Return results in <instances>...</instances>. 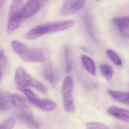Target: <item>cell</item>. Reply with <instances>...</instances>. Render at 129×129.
Here are the masks:
<instances>
[{
  "label": "cell",
  "instance_id": "44dd1931",
  "mask_svg": "<svg viewBox=\"0 0 129 129\" xmlns=\"http://www.w3.org/2000/svg\"><path fill=\"white\" fill-rule=\"evenodd\" d=\"M0 64H1V74H3L2 72L3 69L6 67L7 63V59L5 54L4 50H1V59H0Z\"/></svg>",
  "mask_w": 129,
  "mask_h": 129
},
{
  "label": "cell",
  "instance_id": "52a82bcc",
  "mask_svg": "<svg viewBox=\"0 0 129 129\" xmlns=\"http://www.w3.org/2000/svg\"><path fill=\"white\" fill-rule=\"evenodd\" d=\"M87 0H69L61 8L60 14L61 16L71 15L78 12L83 7Z\"/></svg>",
  "mask_w": 129,
  "mask_h": 129
},
{
  "label": "cell",
  "instance_id": "ffe728a7",
  "mask_svg": "<svg viewBox=\"0 0 129 129\" xmlns=\"http://www.w3.org/2000/svg\"><path fill=\"white\" fill-rule=\"evenodd\" d=\"M15 119L14 117H11L1 124L0 129H11L15 125Z\"/></svg>",
  "mask_w": 129,
  "mask_h": 129
},
{
  "label": "cell",
  "instance_id": "ba28073f",
  "mask_svg": "<svg viewBox=\"0 0 129 129\" xmlns=\"http://www.w3.org/2000/svg\"><path fill=\"white\" fill-rule=\"evenodd\" d=\"M30 102L33 104L45 111H53L57 108V104L52 100L47 98L41 99L36 95L30 101Z\"/></svg>",
  "mask_w": 129,
  "mask_h": 129
},
{
  "label": "cell",
  "instance_id": "8992f818",
  "mask_svg": "<svg viewBox=\"0 0 129 129\" xmlns=\"http://www.w3.org/2000/svg\"><path fill=\"white\" fill-rule=\"evenodd\" d=\"M11 101L13 106L18 110L20 114L26 116L33 117L32 110L22 96L19 94H13Z\"/></svg>",
  "mask_w": 129,
  "mask_h": 129
},
{
  "label": "cell",
  "instance_id": "7a4b0ae2",
  "mask_svg": "<svg viewBox=\"0 0 129 129\" xmlns=\"http://www.w3.org/2000/svg\"><path fill=\"white\" fill-rule=\"evenodd\" d=\"M13 50L23 61L30 62H42L45 57L41 50L35 48H29L25 44L17 41L11 43Z\"/></svg>",
  "mask_w": 129,
  "mask_h": 129
},
{
  "label": "cell",
  "instance_id": "8fae6325",
  "mask_svg": "<svg viewBox=\"0 0 129 129\" xmlns=\"http://www.w3.org/2000/svg\"><path fill=\"white\" fill-rule=\"evenodd\" d=\"M12 95L10 93L1 90L0 92V107L3 110H10L13 106L11 101Z\"/></svg>",
  "mask_w": 129,
  "mask_h": 129
},
{
  "label": "cell",
  "instance_id": "4fadbf2b",
  "mask_svg": "<svg viewBox=\"0 0 129 129\" xmlns=\"http://www.w3.org/2000/svg\"><path fill=\"white\" fill-rule=\"evenodd\" d=\"M81 59L86 71L92 76H95L96 68L93 60L91 58L85 55L82 56Z\"/></svg>",
  "mask_w": 129,
  "mask_h": 129
},
{
  "label": "cell",
  "instance_id": "30bf717a",
  "mask_svg": "<svg viewBox=\"0 0 129 129\" xmlns=\"http://www.w3.org/2000/svg\"><path fill=\"white\" fill-rule=\"evenodd\" d=\"M108 93L111 98L116 101L129 105V92L109 89Z\"/></svg>",
  "mask_w": 129,
  "mask_h": 129
},
{
  "label": "cell",
  "instance_id": "cb8c5ba5",
  "mask_svg": "<svg viewBox=\"0 0 129 129\" xmlns=\"http://www.w3.org/2000/svg\"><path fill=\"white\" fill-rule=\"evenodd\" d=\"M82 48L84 52H86L89 54H91V55L94 54V52H93V50L87 47H83Z\"/></svg>",
  "mask_w": 129,
  "mask_h": 129
},
{
  "label": "cell",
  "instance_id": "9c48e42d",
  "mask_svg": "<svg viewBox=\"0 0 129 129\" xmlns=\"http://www.w3.org/2000/svg\"><path fill=\"white\" fill-rule=\"evenodd\" d=\"M110 115L124 122L129 123V110L115 106L110 107L108 110Z\"/></svg>",
  "mask_w": 129,
  "mask_h": 129
},
{
  "label": "cell",
  "instance_id": "7402d4cb",
  "mask_svg": "<svg viewBox=\"0 0 129 129\" xmlns=\"http://www.w3.org/2000/svg\"><path fill=\"white\" fill-rule=\"evenodd\" d=\"M65 53L66 62V71L67 73H69L71 71L72 69V64L70 58L69 49L67 48L65 49Z\"/></svg>",
  "mask_w": 129,
  "mask_h": 129
},
{
  "label": "cell",
  "instance_id": "3957f363",
  "mask_svg": "<svg viewBox=\"0 0 129 129\" xmlns=\"http://www.w3.org/2000/svg\"><path fill=\"white\" fill-rule=\"evenodd\" d=\"M14 81L17 86L32 87L42 94L47 93V89L44 85L32 77L22 67H19L16 70Z\"/></svg>",
  "mask_w": 129,
  "mask_h": 129
},
{
  "label": "cell",
  "instance_id": "7c38bea8",
  "mask_svg": "<svg viewBox=\"0 0 129 129\" xmlns=\"http://www.w3.org/2000/svg\"><path fill=\"white\" fill-rule=\"evenodd\" d=\"M73 86V81L71 77L67 76L65 78L62 86V95L63 97L72 95V91Z\"/></svg>",
  "mask_w": 129,
  "mask_h": 129
},
{
  "label": "cell",
  "instance_id": "ac0fdd59",
  "mask_svg": "<svg viewBox=\"0 0 129 129\" xmlns=\"http://www.w3.org/2000/svg\"><path fill=\"white\" fill-rule=\"evenodd\" d=\"M107 54L110 59L117 65H122V62L119 56L112 50L109 49L107 51Z\"/></svg>",
  "mask_w": 129,
  "mask_h": 129
},
{
  "label": "cell",
  "instance_id": "277c9868",
  "mask_svg": "<svg viewBox=\"0 0 129 129\" xmlns=\"http://www.w3.org/2000/svg\"><path fill=\"white\" fill-rule=\"evenodd\" d=\"M24 5L23 0H12L7 25L8 34H12L19 27L22 21Z\"/></svg>",
  "mask_w": 129,
  "mask_h": 129
},
{
  "label": "cell",
  "instance_id": "5bb4252c",
  "mask_svg": "<svg viewBox=\"0 0 129 129\" xmlns=\"http://www.w3.org/2000/svg\"><path fill=\"white\" fill-rule=\"evenodd\" d=\"M63 106L66 111L70 113H73L75 111V104L72 95L63 98Z\"/></svg>",
  "mask_w": 129,
  "mask_h": 129
},
{
  "label": "cell",
  "instance_id": "6da1fadb",
  "mask_svg": "<svg viewBox=\"0 0 129 129\" xmlns=\"http://www.w3.org/2000/svg\"><path fill=\"white\" fill-rule=\"evenodd\" d=\"M75 22L72 20L48 22L36 26L25 34L27 40H33L46 35L63 31L75 25Z\"/></svg>",
  "mask_w": 129,
  "mask_h": 129
},
{
  "label": "cell",
  "instance_id": "603a6c76",
  "mask_svg": "<svg viewBox=\"0 0 129 129\" xmlns=\"http://www.w3.org/2000/svg\"><path fill=\"white\" fill-rule=\"evenodd\" d=\"M119 31L121 33V34L126 37H129V30L128 28H118Z\"/></svg>",
  "mask_w": 129,
  "mask_h": 129
},
{
  "label": "cell",
  "instance_id": "5b68a950",
  "mask_svg": "<svg viewBox=\"0 0 129 129\" xmlns=\"http://www.w3.org/2000/svg\"><path fill=\"white\" fill-rule=\"evenodd\" d=\"M48 0H27L25 4L22 21L25 20L35 14L44 5Z\"/></svg>",
  "mask_w": 129,
  "mask_h": 129
},
{
  "label": "cell",
  "instance_id": "9a60e30c",
  "mask_svg": "<svg viewBox=\"0 0 129 129\" xmlns=\"http://www.w3.org/2000/svg\"><path fill=\"white\" fill-rule=\"evenodd\" d=\"M99 68L101 73L107 79L110 81L113 75V70L112 67L109 64H103L100 65Z\"/></svg>",
  "mask_w": 129,
  "mask_h": 129
},
{
  "label": "cell",
  "instance_id": "d6986e66",
  "mask_svg": "<svg viewBox=\"0 0 129 129\" xmlns=\"http://www.w3.org/2000/svg\"><path fill=\"white\" fill-rule=\"evenodd\" d=\"M86 129H110L104 123L98 122H89L86 123Z\"/></svg>",
  "mask_w": 129,
  "mask_h": 129
},
{
  "label": "cell",
  "instance_id": "2e32d148",
  "mask_svg": "<svg viewBox=\"0 0 129 129\" xmlns=\"http://www.w3.org/2000/svg\"><path fill=\"white\" fill-rule=\"evenodd\" d=\"M113 23L118 28H129V17H116L112 20Z\"/></svg>",
  "mask_w": 129,
  "mask_h": 129
},
{
  "label": "cell",
  "instance_id": "d4e9b609",
  "mask_svg": "<svg viewBox=\"0 0 129 129\" xmlns=\"http://www.w3.org/2000/svg\"><path fill=\"white\" fill-rule=\"evenodd\" d=\"M7 0H0V7H1V9H2L4 7V5L7 2Z\"/></svg>",
  "mask_w": 129,
  "mask_h": 129
},
{
  "label": "cell",
  "instance_id": "484cf974",
  "mask_svg": "<svg viewBox=\"0 0 129 129\" xmlns=\"http://www.w3.org/2000/svg\"><path fill=\"white\" fill-rule=\"evenodd\" d=\"M96 1H100V0H96Z\"/></svg>",
  "mask_w": 129,
  "mask_h": 129
},
{
  "label": "cell",
  "instance_id": "e0dca14e",
  "mask_svg": "<svg viewBox=\"0 0 129 129\" xmlns=\"http://www.w3.org/2000/svg\"><path fill=\"white\" fill-rule=\"evenodd\" d=\"M45 78L52 85H54L57 81V77L53 70L50 68L45 69L44 71Z\"/></svg>",
  "mask_w": 129,
  "mask_h": 129
}]
</instances>
